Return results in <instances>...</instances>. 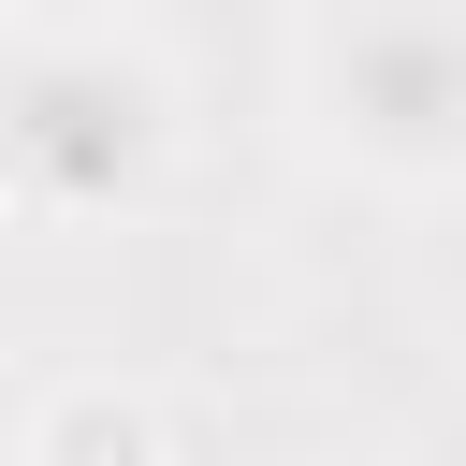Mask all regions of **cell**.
I'll list each match as a JSON object with an SVG mask.
<instances>
[{
  "label": "cell",
  "mask_w": 466,
  "mask_h": 466,
  "mask_svg": "<svg viewBox=\"0 0 466 466\" xmlns=\"http://www.w3.org/2000/svg\"><path fill=\"white\" fill-rule=\"evenodd\" d=\"M175 102L116 44H15L0 58V189L29 218H116L160 189Z\"/></svg>",
  "instance_id": "6da1fadb"
},
{
  "label": "cell",
  "mask_w": 466,
  "mask_h": 466,
  "mask_svg": "<svg viewBox=\"0 0 466 466\" xmlns=\"http://www.w3.org/2000/svg\"><path fill=\"white\" fill-rule=\"evenodd\" d=\"M320 131L364 175H466V0H350L320 29Z\"/></svg>",
  "instance_id": "7a4b0ae2"
}]
</instances>
